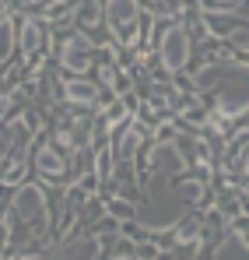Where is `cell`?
<instances>
[{
    "mask_svg": "<svg viewBox=\"0 0 249 260\" xmlns=\"http://www.w3.org/2000/svg\"><path fill=\"white\" fill-rule=\"evenodd\" d=\"M193 88L207 95L214 109L228 120H239L249 113V63L239 60H218L193 74Z\"/></svg>",
    "mask_w": 249,
    "mask_h": 260,
    "instance_id": "obj_1",
    "label": "cell"
},
{
    "mask_svg": "<svg viewBox=\"0 0 249 260\" xmlns=\"http://www.w3.org/2000/svg\"><path fill=\"white\" fill-rule=\"evenodd\" d=\"M42 43V32H39V25H35V18H25V28H21V49L25 53H35Z\"/></svg>",
    "mask_w": 249,
    "mask_h": 260,
    "instance_id": "obj_9",
    "label": "cell"
},
{
    "mask_svg": "<svg viewBox=\"0 0 249 260\" xmlns=\"http://www.w3.org/2000/svg\"><path fill=\"white\" fill-rule=\"evenodd\" d=\"M88 60H91V43L84 36H70L63 43V49H60V63L67 71H74V74H84L88 71Z\"/></svg>",
    "mask_w": 249,
    "mask_h": 260,
    "instance_id": "obj_4",
    "label": "cell"
},
{
    "mask_svg": "<svg viewBox=\"0 0 249 260\" xmlns=\"http://www.w3.org/2000/svg\"><path fill=\"white\" fill-rule=\"evenodd\" d=\"M218 260H249V243L239 232H232V236L218 246Z\"/></svg>",
    "mask_w": 249,
    "mask_h": 260,
    "instance_id": "obj_7",
    "label": "cell"
},
{
    "mask_svg": "<svg viewBox=\"0 0 249 260\" xmlns=\"http://www.w3.org/2000/svg\"><path fill=\"white\" fill-rule=\"evenodd\" d=\"M63 99L74 102V106H95L98 102V85L95 81H84V78H70L63 85Z\"/></svg>",
    "mask_w": 249,
    "mask_h": 260,
    "instance_id": "obj_6",
    "label": "cell"
},
{
    "mask_svg": "<svg viewBox=\"0 0 249 260\" xmlns=\"http://www.w3.org/2000/svg\"><path fill=\"white\" fill-rule=\"evenodd\" d=\"M246 173H249V155H246Z\"/></svg>",
    "mask_w": 249,
    "mask_h": 260,
    "instance_id": "obj_13",
    "label": "cell"
},
{
    "mask_svg": "<svg viewBox=\"0 0 249 260\" xmlns=\"http://www.w3.org/2000/svg\"><path fill=\"white\" fill-rule=\"evenodd\" d=\"M25 260H67V253H63V246L60 250H46V253H32V257Z\"/></svg>",
    "mask_w": 249,
    "mask_h": 260,
    "instance_id": "obj_12",
    "label": "cell"
},
{
    "mask_svg": "<svg viewBox=\"0 0 249 260\" xmlns=\"http://www.w3.org/2000/svg\"><path fill=\"white\" fill-rule=\"evenodd\" d=\"M158 56H162V67H165L168 74H179L190 63V32L183 25H168L165 32H162Z\"/></svg>",
    "mask_w": 249,
    "mask_h": 260,
    "instance_id": "obj_2",
    "label": "cell"
},
{
    "mask_svg": "<svg viewBox=\"0 0 249 260\" xmlns=\"http://www.w3.org/2000/svg\"><path fill=\"white\" fill-rule=\"evenodd\" d=\"M11 53H14V21L0 18V63H7Z\"/></svg>",
    "mask_w": 249,
    "mask_h": 260,
    "instance_id": "obj_8",
    "label": "cell"
},
{
    "mask_svg": "<svg viewBox=\"0 0 249 260\" xmlns=\"http://www.w3.org/2000/svg\"><path fill=\"white\" fill-rule=\"evenodd\" d=\"M105 18L113 32H130L140 21V4L137 0H105Z\"/></svg>",
    "mask_w": 249,
    "mask_h": 260,
    "instance_id": "obj_3",
    "label": "cell"
},
{
    "mask_svg": "<svg viewBox=\"0 0 249 260\" xmlns=\"http://www.w3.org/2000/svg\"><path fill=\"white\" fill-rule=\"evenodd\" d=\"M39 169L46 176H60L63 173V162H60V155H56L53 148H42L39 151Z\"/></svg>",
    "mask_w": 249,
    "mask_h": 260,
    "instance_id": "obj_11",
    "label": "cell"
},
{
    "mask_svg": "<svg viewBox=\"0 0 249 260\" xmlns=\"http://www.w3.org/2000/svg\"><path fill=\"white\" fill-rule=\"evenodd\" d=\"M11 208H14V215H21V218H42L46 215V193H42L39 186L28 183V186H21L14 193Z\"/></svg>",
    "mask_w": 249,
    "mask_h": 260,
    "instance_id": "obj_5",
    "label": "cell"
},
{
    "mask_svg": "<svg viewBox=\"0 0 249 260\" xmlns=\"http://www.w3.org/2000/svg\"><path fill=\"white\" fill-rule=\"evenodd\" d=\"M137 141H140V127H137V123H130V127L123 130V141H120V158H123V162H130V158H133Z\"/></svg>",
    "mask_w": 249,
    "mask_h": 260,
    "instance_id": "obj_10",
    "label": "cell"
}]
</instances>
